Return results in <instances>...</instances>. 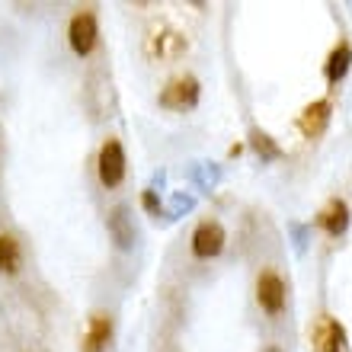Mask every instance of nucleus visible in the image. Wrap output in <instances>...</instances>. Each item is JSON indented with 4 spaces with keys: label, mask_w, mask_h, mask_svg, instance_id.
I'll return each mask as SVG.
<instances>
[{
    "label": "nucleus",
    "mask_w": 352,
    "mask_h": 352,
    "mask_svg": "<svg viewBox=\"0 0 352 352\" xmlns=\"http://www.w3.org/2000/svg\"><path fill=\"white\" fill-rule=\"evenodd\" d=\"M125 170H129V157H125V148H122L119 138H106L100 148V160H96V173H100V183L106 189H116L125 179Z\"/></svg>",
    "instance_id": "obj_1"
},
{
    "label": "nucleus",
    "mask_w": 352,
    "mask_h": 352,
    "mask_svg": "<svg viewBox=\"0 0 352 352\" xmlns=\"http://www.w3.org/2000/svg\"><path fill=\"white\" fill-rule=\"evenodd\" d=\"M100 42V23H96V13L93 10H80L71 16V26H67V45L71 52L80 58H87Z\"/></svg>",
    "instance_id": "obj_2"
},
{
    "label": "nucleus",
    "mask_w": 352,
    "mask_h": 352,
    "mask_svg": "<svg viewBox=\"0 0 352 352\" xmlns=\"http://www.w3.org/2000/svg\"><path fill=\"white\" fill-rule=\"evenodd\" d=\"M144 48H148V55L154 58V61H176V58L186 55L189 42H186L183 32H176V29H170V26H160V29H151Z\"/></svg>",
    "instance_id": "obj_3"
},
{
    "label": "nucleus",
    "mask_w": 352,
    "mask_h": 352,
    "mask_svg": "<svg viewBox=\"0 0 352 352\" xmlns=\"http://www.w3.org/2000/svg\"><path fill=\"white\" fill-rule=\"evenodd\" d=\"M256 301H260V307L269 317H276L285 311V282H282L278 272L263 269L260 276H256Z\"/></svg>",
    "instance_id": "obj_4"
},
{
    "label": "nucleus",
    "mask_w": 352,
    "mask_h": 352,
    "mask_svg": "<svg viewBox=\"0 0 352 352\" xmlns=\"http://www.w3.org/2000/svg\"><path fill=\"white\" fill-rule=\"evenodd\" d=\"M224 241H228V234H224L221 221H202L192 231V256L195 260H214L224 250Z\"/></svg>",
    "instance_id": "obj_5"
},
{
    "label": "nucleus",
    "mask_w": 352,
    "mask_h": 352,
    "mask_svg": "<svg viewBox=\"0 0 352 352\" xmlns=\"http://www.w3.org/2000/svg\"><path fill=\"white\" fill-rule=\"evenodd\" d=\"M195 102H199V80L192 74H183L170 80L160 93V106L164 109H192Z\"/></svg>",
    "instance_id": "obj_6"
},
{
    "label": "nucleus",
    "mask_w": 352,
    "mask_h": 352,
    "mask_svg": "<svg viewBox=\"0 0 352 352\" xmlns=\"http://www.w3.org/2000/svg\"><path fill=\"white\" fill-rule=\"evenodd\" d=\"M330 116H333L330 100L307 102L305 109H301V116H298V131H301L305 138H320L327 131V125H330Z\"/></svg>",
    "instance_id": "obj_7"
},
{
    "label": "nucleus",
    "mask_w": 352,
    "mask_h": 352,
    "mask_svg": "<svg viewBox=\"0 0 352 352\" xmlns=\"http://www.w3.org/2000/svg\"><path fill=\"white\" fill-rule=\"evenodd\" d=\"M109 340H112V317L106 314V311L90 314L87 330H84V340H80V352H106Z\"/></svg>",
    "instance_id": "obj_8"
},
{
    "label": "nucleus",
    "mask_w": 352,
    "mask_h": 352,
    "mask_svg": "<svg viewBox=\"0 0 352 352\" xmlns=\"http://www.w3.org/2000/svg\"><path fill=\"white\" fill-rule=\"evenodd\" d=\"M314 349L317 352H346V327L333 317H320L314 327Z\"/></svg>",
    "instance_id": "obj_9"
},
{
    "label": "nucleus",
    "mask_w": 352,
    "mask_h": 352,
    "mask_svg": "<svg viewBox=\"0 0 352 352\" xmlns=\"http://www.w3.org/2000/svg\"><path fill=\"white\" fill-rule=\"evenodd\" d=\"M109 234H112V241H116V247L119 250L129 253L131 247H135V221H131V208L129 205H116L109 212Z\"/></svg>",
    "instance_id": "obj_10"
},
{
    "label": "nucleus",
    "mask_w": 352,
    "mask_h": 352,
    "mask_svg": "<svg viewBox=\"0 0 352 352\" xmlns=\"http://www.w3.org/2000/svg\"><path fill=\"white\" fill-rule=\"evenodd\" d=\"M317 224L324 228L330 237H343L346 228H349V205L343 199H330L324 205V212L317 214Z\"/></svg>",
    "instance_id": "obj_11"
},
{
    "label": "nucleus",
    "mask_w": 352,
    "mask_h": 352,
    "mask_svg": "<svg viewBox=\"0 0 352 352\" xmlns=\"http://www.w3.org/2000/svg\"><path fill=\"white\" fill-rule=\"evenodd\" d=\"M349 65H352V48H349V42H340V45L327 55V65H324L327 84L330 87L340 84V80L346 77V71H349Z\"/></svg>",
    "instance_id": "obj_12"
},
{
    "label": "nucleus",
    "mask_w": 352,
    "mask_h": 352,
    "mask_svg": "<svg viewBox=\"0 0 352 352\" xmlns=\"http://www.w3.org/2000/svg\"><path fill=\"white\" fill-rule=\"evenodd\" d=\"M19 266H23V247L13 234L0 231V272L3 276H16Z\"/></svg>",
    "instance_id": "obj_13"
},
{
    "label": "nucleus",
    "mask_w": 352,
    "mask_h": 352,
    "mask_svg": "<svg viewBox=\"0 0 352 352\" xmlns=\"http://www.w3.org/2000/svg\"><path fill=\"white\" fill-rule=\"evenodd\" d=\"M250 148L260 154V160H278L282 157V148L276 144V138L266 135L263 129H250Z\"/></svg>",
    "instance_id": "obj_14"
},
{
    "label": "nucleus",
    "mask_w": 352,
    "mask_h": 352,
    "mask_svg": "<svg viewBox=\"0 0 352 352\" xmlns=\"http://www.w3.org/2000/svg\"><path fill=\"white\" fill-rule=\"evenodd\" d=\"M195 179H199V186H205V189H214L218 179H221V170L218 167H199L195 170Z\"/></svg>",
    "instance_id": "obj_15"
},
{
    "label": "nucleus",
    "mask_w": 352,
    "mask_h": 352,
    "mask_svg": "<svg viewBox=\"0 0 352 352\" xmlns=\"http://www.w3.org/2000/svg\"><path fill=\"white\" fill-rule=\"evenodd\" d=\"M192 208H195V199L192 195H183V192H176L173 202H170V212L173 214H186V212H192Z\"/></svg>",
    "instance_id": "obj_16"
},
{
    "label": "nucleus",
    "mask_w": 352,
    "mask_h": 352,
    "mask_svg": "<svg viewBox=\"0 0 352 352\" xmlns=\"http://www.w3.org/2000/svg\"><path fill=\"white\" fill-rule=\"evenodd\" d=\"M141 202H144V208H148L151 214H160V199L154 195V189H144V195H141Z\"/></svg>",
    "instance_id": "obj_17"
},
{
    "label": "nucleus",
    "mask_w": 352,
    "mask_h": 352,
    "mask_svg": "<svg viewBox=\"0 0 352 352\" xmlns=\"http://www.w3.org/2000/svg\"><path fill=\"white\" fill-rule=\"evenodd\" d=\"M292 234H295V250H298V253H305L307 228H305V224H292Z\"/></svg>",
    "instance_id": "obj_18"
},
{
    "label": "nucleus",
    "mask_w": 352,
    "mask_h": 352,
    "mask_svg": "<svg viewBox=\"0 0 352 352\" xmlns=\"http://www.w3.org/2000/svg\"><path fill=\"white\" fill-rule=\"evenodd\" d=\"M266 352H282V349H278V346H269V349Z\"/></svg>",
    "instance_id": "obj_19"
}]
</instances>
